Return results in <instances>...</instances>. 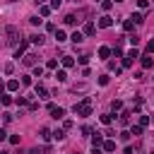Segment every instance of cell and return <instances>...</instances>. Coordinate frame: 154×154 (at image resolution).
Listing matches in <instances>:
<instances>
[{
    "mask_svg": "<svg viewBox=\"0 0 154 154\" xmlns=\"http://www.w3.org/2000/svg\"><path fill=\"white\" fill-rule=\"evenodd\" d=\"M55 65H58V60H55V58H51V60H48V70H53Z\"/></svg>",
    "mask_w": 154,
    "mask_h": 154,
    "instance_id": "cell-43",
    "label": "cell"
},
{
    "mask_svg": "<svg viewBox=\"0 0 154 154\" xmlns=\"http://www.w3.org/2000/svg\"><path fill=\"white\" fill-rule=\"evenodd\" d=\"M12 2H17V0H12Z\"/></svg>",
    "mask_w": 154,
    "mask_h": 154,
    "instance_id": "cell-53",
    "label": "cell"
},
{
    "mask_svg": "<svg viewBox=\"0 0 154 154\" xmlns=\"http://www.w3.org/2000/svg\"><path fill=\"white\" fill-rule=\"evenodd\" d=\"M51 137H53V140H58V142H63V140H65V130H53V132H51Z\"/></svg>",
    "mask_w": 154,
    "mask_h": 154,
    "instance_id": "cell-10",
    "label": "cell"
},
{
    "mask_svg": "<svg viewBox=\"0 0 154 154\" xmlns=\"http://www.w3.org/2000/svg\"><path fill=\"white\" fill-rule=\"evenodd\" d=\"M36 2H43V0H36Z\"/></svg>",
    "mask_w": 154,
    "mask_h": 154,
    "instance_id": "cell-52",
    "label": "cell"
},
{
    "mask_svg": "<svg viewBox=\"0 0 154 154\" xmlns=\"http://www.w3.org/2000/svg\"><path fill=\"white\" fill-rule=\"evenodd\" d=\"M29 41H31V43H36V46H41V43H43L46 38H43L41 34H34V36H29Z\"/></svg>",
    "mask_w": 154,
    "mask_h": 154,
    "instance_id": "cell-13",
    "label": "cell"
},
{
    "mask_svg": "<svg viewBox=\"0 0 154 154\" xmlns=\"http://www.w3.org/2000/svg\"><path fill=\"white\" fill-rule=\"evenodd\" d=\"M84 89H87V84H84V82H82V84H75V91H84Z\"/></svg>",
    "mask_w": 154,
    "mask_h": 154,
    "instance_id": "cell-44",
    "label": "cell"
},
{
    "mask_svg": "<svg viewBox=\"0 0 154 154\" xmlns=\"http://www.w3.org/2000/svg\"><path fill=\"white\" fill-rule=\"evenodd\" d=\"M77 63H79V65H87V63H89V55H82V58H77Z\"/></svg>",
    "mask_w": 154,
    "mask_h": 154,
    "instance_id": "cell-40",
    "label": "cell"
},
{
    "mask_svg": "<svg viewBox=\"0 0 154 154\" xmlns=\"http://www.w3.org/2000/svg\"><path fill=\"white\" fill-rule=\"evenodd\" d=\"M75 22H77V17H75V14H65V24H67V26H72Z\"/></svg>",
    "mask_w": 154,
    "mask_h": 154,
    "instance_id": "cell-24",
    "label": "cell"
},
{
    "mask_svg": "<svg viewBox=\"0 0 154 154\" xmlns=\"http://www.w3.org/2000/svg\"><path fill=\"white\" fill-rule=\"evenodd\" d=\"M5 34H7V38H5V43H7V46H17V41H19V29L10 24V26L5 29Z\"/></svg>",
    "mask_w": 154,
    "mask_h": 154,
    "instance_id": "cell-2",
    "label": "cell"
},
{
    "mask_svg": "<svg viewBox=\"0 0 154 154\" xmlns=\"http://www.w3.org/2000/svg\"><path fill=\"white\" fill-rule=\"evenodd\" d=\"M36 60H38V55H36V53H29V55H24V58H22V65L34 67V65H36Z\"/></svg>",
    "mask_w": 154,
    "mask_h": 154,
    "instance_id": "cell-3",
    "label": "cell"
},
{
    "mask_svg": "<svg viewBox=\"0 0 154 154\" xmlns=\"http://www.w3.org/2000/svg\"><path fill=\"white\" fill-rule=\"evenodd\" d=\"M43 75V67L41 65H34V77H41Z\"/></svg>",
    "mask_w": 154,
    "mask_h": 154,
    "instance_id": "cell-34",
    "label": "cell"
},
{
    "mask_svg": "<svg viewBox=\"0 0 154 154\" xmlns=\"http://www.w3.org/2000/svg\"><path fill=\"white\" fill-rule=\"evenodd\" d=\"M152 65H154V58H152V55H144V58H142V67H144V70H149Z\"/></svg>",
    "mask_w": 154,
    "mask_h": 154,
    "instance_id": "cell-9",
    "label": "cell"
},
{
    "mask_svg": "<svg viewBox=\"0 0 154 154\" xmlns=\"http://www.w3.org/2000/svg\"><path fill=\"white\" fill-rule=\"evenodd\" d=\"M55 79H58V82H65V79H67L65 70H58V72H55Z\"/></svg>",
    "mask_w": 154,
    "mask_h": 154,
    "instance_id": "cell-26",
    "label": "cell"
},
{
    "mask_svg": "<svg viewBox=\"0 0 154 154\" xmlns=\"http://www.w3.org/2000/svg\"><path fill=\"white\" fill-rule=\"evenodd\" d=\"M72 111H75L77 116H82V118H87V116H91V99H89V96H84V101H79V103H75V106H72Z\"/></svg>",
    "mask_w": 154,
    "mask_h": 154,
    "instance_id": "cell-1",
    "label": "cell"
},
{
    "mask_svg": "<svg viewBox=\"0 0 154 154\" xmlns=\"http://www.w3.org/2000/svg\"><path fill=\"white\" fill-rule=\"evenodd\" d=\"M55 38H58V43L65 41V31H63V29H55Z\"/></svg>",
    "mask_w": 154,
    "mask_h": 154,
    "instance_id": "cell-31",
    "label": "cell"
},
{
    "mask_svg": "<svg viewBox=\"0 0 154 154\" xmlns=\"http://www.w3.org/2000/svg\"><path fill=\"white\" fill-rule=\"evenodd\" d=\"M0 103H2V106H10V103H12V99H10L7 94H0Z\"/></svg>",
    "mask_w": 154,
    "mask_h": 154,
    "instance_id": "cell-27",
    "label": "cell"
},
{
    "mask_svg": "<svg viewBox=\"0 0 154 154\" xmlns=\"http://www.w3.org/2000/svg\"><path fill=\"white\" fill-rule=\"evenodd\" d=\"M5 87H7L10 91H17V89H19V82H17V79H10V82H7Z\"/></svg>",
    "mask_w": 154,
    "mask_h": 154,
    "instance_id": "cell-19",
    "label": "cell"
},
{
    "mask_svg": "<svg viewBox=\"0 0 154 154\" xmlns=\"http://www.w3.org/2000/svg\"><path fill=\"white\" fill-rule=\"evenodd\" d=\"M2 154H10V152H2Z\"/></svg>",
    "mask_w": 154,
    "mask_h": 154,
    "instance_id": "cell-51",
    "label": "cell"
},
{
    "mask_svg": "<svg viewBox=\"0 0 154 154\" xmlns=\"http://www.w3.org/2000/svg\"><path fill=\"white\" fill-rule=\"evenodd\" d=\"M91 144H94V149H99V147H101V144H103V137H101V135H99V132H96V135H94V137H91Z\"/></svg>",
    "mask_w": 154,
    "mask_h": 154,
    "instance_id": "cell-11",
    "label": "cell"
},
{
    "mask_svg": "<svg viewBox=\"0 0 154 154\" xmlns=\"http://www.w3.org/2000/svg\"><path fill=\"white\" fill-rule=\"evenodd\" d=\"M34 91H36V96H41V99H48V89H46L43 84H36Z\"/></svg>",
    "mask_w": 154,
    "mask_h": 154,
    "instance_id": "cell-7",
    "label": "cell"
},
{
    "mask_svg": "<svg viewBox=\"0 0 154 154\" xmlns=\"http://www.w3.org/2000/svg\"><path fill=\"white\" fill-rule=\"evenodd\" d=\"M111 7H113V0H103V2H101V10H103V12H108Z\"/></svg>",
    "mask_w": 154,
    "mask_h": 154,
    "instance_id": "cell-23",
    "label": "cell"
},
{
    "mask_svg": "<svg viewBox=\"0 0 154 154\" xmlns=\"http://www.w3.org/2000/svg\"><path fill=\"white\" fill-rule=\"evenodd\" d=\"M130 19H132V22H135V24H142V22H144V17H142V14H140V12H135V14H132V17H130Z\"/></svg>",
    "mask_w": 154,
    "mask_h": 154,
    "instance_id": "cell-25",
    "label": "cell"
},
{
    "mask_svg": "<svg viewBox=\"0 0 154 154\" xmlns=\"http://www.w3.org/2000/svg\"><path fill=\"white\" fill-rule=\"evenodd\" d=\"M128 41H130V43H132V48H135V46H137V43H140V38H137V36H128Z\"/></svg>",
    "mask_w": 154,
    "mask_h": 154,
    "instance_id": "cell-39",
    "label": "cell"
},
{
    "mask_svg": "<svg viewBox=\"0 0 154 154\" xmlns=\"http://www.w3.org/2000/svg\"><path fill=\"white\" fill-rule=\"evenodd\" d=\"M5 72H7V75H12V72H14V65H12V63H7V65H5Z\"/></svg>",
    "mask_w": 154,
    "mask_h": 154,
    "instance_id": "cell-41",
    "label": "cell"
},
{
    "mask_svg": "<svg viewBox=\"0 0 154 154\" xmlns=\"http://www.w3.org/2000/svg\"><path fill=\"white\" fill-rule=\"evenodd\" d=\"M38 12H41V17H48V14H51V5H41Z\"/></svg>",
    "mask_w": 154,
    "mask_h": 154,
    "instance_id": "cell-20",
    "label": "cell"
},
{
    "mask_svg": "<svg viewBox=\"0 0 154 154\" xmlns=\"http://www.w3.org/2000/svg\"><path fill=\"white\" fill-rule=\"evenodd\" d=\"M123 29H125V31H132V29H135V22H132V19H125V22H123Z\"/></svg>",
    "mask_w": 154,
    "mask_h": 154,
    "instance_id": "cell-21",
    "label": "cell"
},
{
    "mask_svg": "<svg viewBox=\"0 0 154 154\" xmlns=\"http://www.w3.org/2000/svg\"><path fill=\"white\" fill-rule=\"evenodd\" d=\"M70 41H72V43H82V41H84V34H79V31H75V34L70 36Z\"/></svg>",
    "mask_w": 154,
    "mask_h": 154,
    "instance_id": "cell-12",
    "label": "cell"
},
{
    "mask_svg": "<svg viewBox=\"0 0 154 154\" xmlns=\"http://www.w3.org/2000/svg\"><path fill=\"white\" fill-rule=\"evenodd\" d=\"M14 103H19V106H24V103H26V96H19V99H14Z\"/></svg>",
    "mask_w": 154,
    "mask_h": 154,
    "instance_id": "cell-45",
    "label": "cell"
},
{
    "mask_svg": "<svg viewBox=\"0 0 154 154\" xmlns=\"http://www.w3.org/2000/svg\"><path fill=\"white\" fill-rule=\"evenodd\" d=\"M111 120H113L111 113H103V116H101V123H103V125H111Z\"/></svg>",
    "mask_w": 154,
    "mask_h": 154,
    "instance_id": "cell-28",
    "label": "cell"
},
{
    "mask_svg": "<svg viewBox=\"0 0 154 154\" xmlns=\"http://www.w3.org/2000/svg\"><path fill=\"white\" fill-rule=\"evenodd\" d=\"M101 147H103L106 152H116V142H113V140H106V142H103Z\"/></svg>",
    "mask_w": 154,
    "mask_h": 154,
    "instance_id": "cell-15",
    "label": "cell"
},
{
    "mask_svg": "<svg viewBox=\"0 0 154 154\" xmlns=\"http://www.w3.org/2000/svg\"><path fill=\"white\" fill-rule=\"evenodd\" d=\"M116 2H120V0H116Z\"/></svg>",
    "mask_w": 154,
    "mask_h": 154,
    "instance_id": "cell-54",
    "label": "cell"
},
{
    "mask_svg": "<svg viewBox=\"0 0 154 154\" xmlns=\"http://www.w3.org/2000/svg\"><path fill=\"white\" fill-rule=\"evenodd\" d=\"M111 24H113V17H108V14H103V17L99 19V26H101V29H108Z\"/></svg>",
    "mask_w": 154,
    "mask_h": 154,
    "instance_id": "cell-6",
    "label": "cell"
},
{
    "mask_svg": "<svg viewBox=\"0 0 154 154\" xmlns=\"http://www.w3.org/2000/svg\"><path fill=\"white\" fill-rule=\"evenodd\" d=\"M108 55H111V48L108 46H101L99 48V58H108Z\"/></svg>",
    "mask_w": 154,
    "mask_h": 154,
    "instance_id": "cell-17",
    "label": "cell"
},
{
    "mask_svg": "<svg viewBox=\"0 0 154 154\" xmlns=\"http://www.w3.org/2000/svg\"><path fill=\"white\" fill-rule=\"evenodd\" d=\"M99 84L106 87V84H108V75H101V77H99Z\"/></svg>",
    "mask_w": 154,
    "mask_h": 154,
    "instance_id": "cell-36",
    "label": "cell"
},
{
    "mask_svg": "<svg viewBox=\"0 0 154 154\" xmlns=\"http://www.w3.org/2000/svg\"><path fill=\"white\" fill-rule=\"evenodd\" d=\"M2 89H5V84H0V94H2Z\"/></svg>",
    "mask_w": 154,
    "mask_h": 154,
    "instance_id": "cell-49",
    "label": "cell"
},
{
    "mask_svg": "<svg viewBox=\"0 0 154 154\" xmlns=\"http://www.w3.org/2000/svg\"><path fill=\"white\" fill-rule=\"evenodd\" d=\"M123 154H135V149H132V147H125V152H123Z\"/></svg>",
    "mask_w": 154,
    "mask_h": 154,
    "instance_id": "cell-47",
    "label": "cell"
},
{
    "mask_svg": "<svg viewBox=\"0 0 154 154\" xmlns=\"http://www.w3.org/2000/svg\"><path fill=\"white\" fill-rule=\"evenodd\" d=\"M149 123H152V120H149V116H140V123H137V125H140V128H147Z\"/></svg>",
    "mask_w": 154,
    "mask_h": 154,
    "instance_id": "cell-22",
    "label": "cell"
},
{
    "mask_svg": "<svg viewBox=\"0 0 154 154\" xmlns=\"http://www.w3.org/2000/svg\"><path fill=\"white\" fill-rule=\"evenodd\" d=\"M51 118H55V120L65 118V108H60V106H53V108H51Z\"/></svg>",
    "mask_w": 154,
    "mask_h": 154,
    "instance_id": "cell-4",
    "label": "cell"
},
{
    "mask_svg": "<svg viewBox=\"0 0 154 154\" xmlns=\"http://www.w3.org/2000/svg\"><path fill=\"white\" fill-rule=\"evenodd\" d=\"M29 22H31V24H34V26H38V24H41V22H43V19H38V17H29Z\"/></svg>",
    "mask_w": 154,
    "mask_h": 154,
    "instance_id": "cell-38",
    "label": "cell"
},
{
    "mask_svg": "<svg viewBox=\"0 0 154 154\" xmlns=\"http://www.w3.org/2000/svg\"><path fill=\"white\" fill-rule=\"evenodd\" d=\"M130 116H132L130 111H123V113H120V125H128V123H130Z\"/></svg>",
    "mask_w": 154,
    "mask_h": 154,
    "instance_id": "cell-14",
    "label": "cell"
},
{
    "mask_svg": "<svg viewBox=\"0 0 154 154\" xmlns=\"http://www.w3.org/2000/svg\"><path fill=\"white\" fill-rule=\"evenodd\" d=\"M63 5V0H51V10H58Z\"/></svg>",
    "mask_w": 154,
    "mask_h": 154,
    "instance_id": "cell-37",
    "label": "cell"
},
{
    "mask_svg": "<svg viewBox=\"0 0 154 154\" xmlns=\"http://www.w3.org/2000/svg\"><path fill=\"white\" fill-rule=\"evenodd\" d=\"M24 51H26V41H19V46L14 48V58H17V60L24 58Z\"/></svg>",
    "mask_w": 154,
    "mask_h": 154,
    "instance_id": "cell-5",
    "label": "cell"
},
{
    "mask_svg": "<svg viewBox=\"0 0 154 154\" xmlns=\"http://www.w3.org/2000/svg\"><path fill=\"white\" fill-rule=\"evenodd\" d=\"M111 108H113V111H120V108H123V101H120V99H116V101L111 103Z\"/></svg>",
    "mask_w": 154,
    "mask_h": 154,
    "instance_id": "cell-32",
    "label": "cell"
},
{
    "mask_svg": "<svg viewBox=\"0 0 154 154\" xmlns=\"http://www.w3.org/2000/svg\"><path fill=\"white\" fill-rule=\"evenodd\" d=\"M94 31H96V26H94L91 22H87V24H84V34H87V36H91Z\"/></svg>",
    "mask_w": 154,
    "mask_h": 154,
    "instance_id": "cell-16",
    "label": "cell"
},
{
    "mask_svg": "<svg viewBox=\"0 0 154 154\" xmlns=\"http://www.w3.org/2000/svg\"><path fill=\"white\" fill-rule=\"evenodd\" d=\"M5 137H7V132H5V130H2V128H0V142H2V140H5Z\"/></svg>",
    "mask_w": 154,
    "mask_h": 154,
    "instance_id": "cell-48",
    "label": "cell"
},
{
    "mask_svg": "<svg viewBox=\"0 0 154 154\" xmlns=\"http://www.w3.org/2000/svg\"><path fill=\"white\" fill-rule=\"evenodd\" d=\"M142 130H144V128H140V125H132V130H130V135H135V137H140V135H142Z\"/></svg>",
    "mask_w": 154,
    "mask_h": 154,
    "instance_id": "cell-29",
    "label": "cell"
},
{
    "mask_svg": "<svg viewBox=\"0 0 154 154\" xmlns=\"http://www.w3.org/2000/svg\"><path fill=\"white\" fill-rule=\"evenodd\" d=\"M29 154H51V147H46V144L43 147H34Z\"/></svg>",
    "mask_w": 154,
    "mask_h": 154,
    "instance_id": "cell-8",
    "label": "cell"
},
{
    "mask_svg": "<svg viewBox=\"0 0 154 154\" xmlns=\"http://www.w3.org/2000/svg\"><path fill=\"white\" fill-rule=\"evenodd\" d=\"M137 55H140V53H137V48H132V51H128V55H125V58H130V60H135Z\"/></svg>",
    "mask_w": 154,
    "mask_h": 154,
    "instance_id": "cell-33",
    "label": "cell"
},
{
    "mask_svg": "<svg viewBox=\"0 0 154 154\" xmlns=\"http://www.w3.org/2000/svg\"><path fill=\"white\" fill-rule=\"evenodd\" d=\"M91 154H101V152H99V149H94V152H91Z\"/></svg>",
    "mask_w": 154,
    "mask_h": 154,
    "instance_id": "cell-50",
    "label": "cell"
},
{
    "mask_svg": "<svg viewBox=\"0 0 154 154\" xmlns=\"http://www.w3.org/2000/svg\"><path fill=\"white\" fill-rule=\"evenodd\" d=\"M130 137H132V135H130V132H125V130H123V132H120V140H123V142H128V140H130Z\"/></svg>",
    "mask_w": 154,
    "mask_h": 154,
    "instance_id": "cell-42",
    "label": "cell"
},
{
    "mask_svg": "<svg viewBox=\"0 0 154 154\" xmlns=\"http://www.w3.org/2000/svg\"><path fill=\"white\" fill-rule=\"evenodd\" d=\"M137 5H140V10H144V7L149 5V0H137Z\"/></svg>",
    "mask_w": 154,
    "mask_h": 154,
    "instance_id": "cell-46",
    "label": "cell"
},
{
    "mask_svg": "<svg viewBox=\"0 0 154 154\" xmlns=\"http://www.w3.org/2000/svg\"><path fill=\"white\" fill-rule=\"evenodd\" d=\"M72 65H75V58L72 55H65L63 58V67H72Z\"/></svg>",
    "mask_w": 154,
    "mask_h": 154,
    "instance_id": "cell-18",
    "label": "cell"
},
{
    "mask_svg": "<svg viewBox=\"0 0 154 154\" xmlns=\"http://www.w3.org/2000/svg\"><path fill=\"white\" fill-rule=\"evenodd\" d=\"M147 55H154V38L147 43Z\"/></svg>",
    "mask_w": 154,
    "mask_h": 154,
    "instance_id": "cell-35",
    "label": "cell"
},
{
    "mask_svg": "<svg viewBox=\"0 0 154 154\" xmlns=\"http://www.w3.org/2000/svg\"><path fill=\"white\" fill-rule=\"evenodd\" d=\"M152 154H154V152H152Z\"/></svg>",
    "mask_w": 154,
    "mask_h": 154,
    "instance_id": "cell-55",
    "label": "cell"
},
{
    "mask_svg": "<svg viewBox=\"0 0 154 154\" xmlns=\"http://www.w3.org/2000/svg\"><path fill=\"white\" fill-rule=\"evenodd\" d=\"M41 140H46V142L51 140V130L48 128H41Z\"/></svg>",
    "mask_w": 154,
    "mask_h": 154,
    "instance_id": "cell-30",
    "label": "cell"
}]
</instances>
